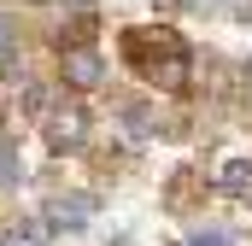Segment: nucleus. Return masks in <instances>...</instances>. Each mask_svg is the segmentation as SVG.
Masks as SVG:
<instances>
[{"instance_id": "nucleus-1", "label": "nucleus", "mask_w": 252, "mask_h": 246, "mask_svg": "<svg viewBox=\"0 0 252 246\" xmlns=\"http://www.w3.org/2000/svg\"><path fill=\"white\" fill-rule=\"evenodd\" d=\"M124 53H129V64L153 70L164 88H176L188 76V47L176 41V30H135V35H124Z\"/></svg>"}, {"instance_id": "nucleus-2", "label": "nucleus", "mask_w": 252, "mask_h": 246, "mask_svg": "<svg viewBox=\"0 0 252 246\" xmlns=\"http://www.w3.org/2000/svg\"><path fill=\"white\" fill-rule=\"evenodd\" d=\"M100 76H106V64H100L94 47H64V82L70 88H94Z\"/></svg>"}, {"instance_id": "nucleus-3", "label": "nucleus", "mask_w": 252, "mask_h": 246, "mask_svg": "<svg viewBox=\"0 0 252 246\" xmlns=\"http://www.w3.org/2000/svg\"><path fill=\"white\" fill-rule=\"evenodd\" d=\"M82 135H88V118H82L76 106H64V112H53V123H47V141H53L59 153H70V147H82Z\"/></svg>"}, {"instance_id": "nucleus-4", "label": "nucleus", "mask_w": 252, "mask_h": 246, "mask_svg": "<svg viewBox=\"0 0 252 246\" xmlns=\"http://www.w3.org/2000/svg\"><path fill=\"white\" fill-rule=\"evenodd\" d=\"M217 187H223L229 199H252V164H247V158L223 164V176H217Z\"/></svg>"}, {"instance_id": "nucleus-5", "label": "nucleus", "mask_w": 252, "mask_h": 246, "mask_svg": "<svg viewBox=\"0 0 252 246\" xmlns=\"http://www.w3.org/2000/svg\"><path fill=\"white\" fill-rule=\"evenodd\" d=\"M94 199H53V223L59 229H82V211H88Z\"/></svg>"}, {"instance_id": "nucleus-6", "label": "nucleus", "mask_w": 252, "mask_h": 246, "mask_svg": "<svg viewBox=\"0 0 252 246\" xmlns=\"http://www.w3.org/2000/svg\"><path fill=\"white\" fill-rule=\"evenodd\" d=\"M0 246H47V229H41V223H24V229H12Z\"/></svg>"}, {"instance_id": "nucleus-7", "label": "nucleus", "mask_w": 252, "mask_h": 246, "mask_svg": "<svg viewBox=\"0 0 252 246\" xmlns=\"http://www.w3.org/2000/svg\"><path fill=\"white\" fill-rule=\"evenodd\" d=\"M12 53H18V30H12V18H0V64L12 70Z\"/></svg>"}, {"instance_id": "nucleus-8", "label": "nucleus", "mask_w": 252, "mask_h": 246, "mask_svg": "<svg viewBox=\"0 0 252 246\" xmlns=\"http://www.w3.org/2000/svg\"><path fill=\"white\" fill-rule=\"evenodd\" d=\"M12 176H18V158H12V147L0 141V182H12Z\"/></svg>"}, {"instance_id": "nucleus-9", "label": "nucleus", "mask_w": 252, "mask_h": 246, "mask_svg": "<svg viewBox=\"0 0 252 246\" xmlns=\"http://www.w3.org/2000/svg\"><path fill=\"white\" fill-rule=\"evenodd\" d=\"M182 246H229V235H188Z\"/></svg>"}, {"instance_id": "nucleus-10", "label": "nucleus", "mask_w": 252, "mask_h": 246, "mask_svg": "<svg viewBox=\"0 0 252 246\" xmlns=\"http://www.w3.org/2000/svg\"><path fill=\"white\" fill-rule=\"evenodd\" d=\"M235 6V18H252V0H229Z\"/></svg>"}]
</instances>
